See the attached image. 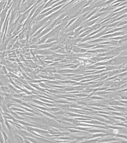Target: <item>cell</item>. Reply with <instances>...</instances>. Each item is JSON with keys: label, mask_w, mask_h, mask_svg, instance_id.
I'll return each instance as SVG.
<instances>
[]
</instances>
